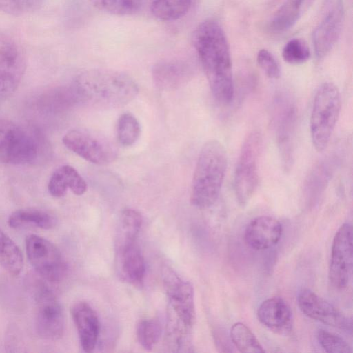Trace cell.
I'll list each match as a JSON object with an SVG mask.
<instances>
[{
	"instance_id": "obj_1",
	"label": "cell",
	"mask_w": 353,
	"mask_h": 353,
	"mask_svg": "<svg viewBox=\"0 0 353 353\" xmlns=\"http://www.w3.org/2000/svg\"><path fill=\"white\" fill-rule=\"evenodd\" d=\"M192 43L214 98L220 104L230 103L234 93L232 61L222 28L213 20L201 23L193 32Z\"/></svg>"
},
{
	"instance_id": "obj_2",
	"label": "cell",
	"mask_w": 353,
	"mask_h": 353,
	"mask_svg": "<svg viewBox=\"0 0 353 353\" xmlns=\"http://www.w3.org/2000/svg\"><path fill=\"white\" fill-rule=\"evenodd\" d=\"M72 88L78 101L102 109L125 105L139 92L138 85L130 76L107 69H92L81 73Z\"/></svg>"
},
{
	"instance_id": "obj_3",
	"label": "cell",
	"mask_w": 353,
	"mask_h": 353,
	"mask_svg": "<svg viewBox=\"0 0 353 353\" xmlns=\"http://www.w3.org/2000/svg\"><path fill=\"white\" fill-rule=\"evenodd\" d=\"M227 165L224 145L215 139L205 142L199 152L192 181L190 201L193 205L204 209L216 202Z\"/></svg>"
},
{
	"instance_id": "obj_4",
	"label": "cell",
	"mask_w": 353,
	"mask_h": 353,
	"mask_svg": "<svg viewBox=\"0 0 353 353\" xmlns=\"http://www.w3.org/2000/svg\"><path fill=\"white\" fill-rule=\"evenodd\" d=\"M341 100L337 86L331 82L322 83L314 95L310 119L312 142L317 152L325 150L337 123Z\"/></svg>"
},
{
	"instance_id": "obj_5",
	"label": "cell",
	"mask_w": 353,
	"mask_h": 353,
	"mask_svg": "<svg viewBox=\"0 0 353 353\" xmlns=\"http://www.w3.org/2000/svg\"><path fill=\"white\" fill-rule=\"evenodd\" d=\"M41 150L37 135L8 119H0V162L26 165L34 162Z\"/></svg>"
},
{
	"instance_id": "obj_6",
	"label": "cell",
	"mask_w": 353,
	"mask_h": 353,
	"mask_svg": "<svg viewBox=\"0 0 353 353\" xmlns=\"http://www.w3.org/2000/svg\"><path fill=\"white\" fill-rule=\"evenodd\" d=\"M262 136L258 131L250 132L244 139L234 172V188L238 203L243 206L254 195L259 185V162Z\"/></svg>"
},
{
	"instance_id": "obj_7",
	"label": "cell",
	"mask_w": 353,
	"mask_h": 353,
	"mask_svg": "<svg viewBox=\"0 0 353 353\" xmlns=\"http://www.w3.org/2000/svg\"><path fill=\"white\" fill-rule=\"evenodd\" d=\"M28 259L34 270L43 279L58 283L66 276L67 263L58 248L46 239L30 234L26 239Z\"/></svg>"
},
{
	"instance_id": "obj_8",
	"label": "cell",
	"mask_w": 353,
	"mask_h": 353,
	"mask_svg": "<svg viewBox=\"0 0 353 353\" xmlns=\"http://www.w3.org/2000/svg\"><path fill=\"white\" fill-rule=\"evenodd\" d=\"M62 141L68 150L97 165L110 163L117 157L116 147L110 140L88 130H71L63 136Z\"/></svg>"
},
{
	"instance_id": "obj_9",
	"label": "cell",
	"mask_w": 353,
	"mask_h": 353,
	"mask_svg": "<svg viewBox=\"0 0 353 353\" xmlns=\"http://www.w3.org/2000/svg\"><path fill=\"white\" fill-rule=\"evenodd\" d=\"M274 120L281 161L283 168L288 170L293 163L296 107L288 95L281 94L276 98Z\"/></svg>"
},
{
	"instance_id": "obj_10",
	"label": "cell",
	"mask_w": 353,
	"mask_h": 353,
	"mask_svg": "<svg viewBox=\"0 0 353 353\" xmlns=\"http://www.w3.org/2000/svg\"><path fill=\"white\" fill-rule=\"evenodd\" d=\"M36 329L43 339L55 341L64 332V316L62 307L53 292L40 284L35 292Z\"/></svg>"
},
{
	"instance_id": "obj_11",
	"label": "cell",
	"mask_w": 353,
	"mask_h": 353,
	"mask_svg": "<svg viewBox=\"0 0 353 353\" xmlns=\"http://www.w3.org/2000/svg\"><path fill=\"white\" fill-rule=\"evenodd\" d=\"M352 265V228L345 223L336 231L332 245L329 279L334 287L343 289L348 285Z\"/></svg>"
},
{
	"instance_id": "obj_12",
	"label": "cell",
	"mask_w": 353,
	"mask_h": 353,
	"mask_svg": "<svg viewBox=\"0 0 353 353\" xmlns=\"http://www.w3.org/2000/svg\"><path fill=\"white\" fill-rule=\"evenodd\" d=\"M163 282L168 298L169 314L192 329L196 319L192 285L169 270L165 274Z\"/></svg>"
},
{
	"instance_id": "obj_13",
	"label": "cell",
	"mask_w": 353,
	"mask_h": 353,
	"mask_svg": "<svg viewBox=\"0 0 353 353\" xmlns=\"http://www.w3.org/2000/svg\"><path fill=\"white\" fill-rule=\"evenodd\" d=\"M26 68L21 49L10 39L0 34V100L17 90Z\"/></svg>"
},
{
	"instance_id": "obj_14",
	"label": "cell",
	"mask_w": 353,
	"mask_h": 353,
	"mask_svg": "<svg viewBox=\"0 0 353 353\" xmlns=\"http://www.w3.org/2000/svg\"><path fill=\"white\" fill-rule=\"evenodd\" d=\"M343 16V0H325L323 18L312 34L317 59H323L335 46L341 34Z\"/></svg>"
},
{
	"instance_id": "obj_15",
	"label": "cell",
	"mask_w": 353,
	"mask_h": 353,
	"mask_svg": "<svg viewBox=\"0 0 353 353\" xmlns=\"http://www.w3.org/2000/svg\"><path fill=\"white\" fill-rule=\"evenodd\" d=\"M297 303L301 311L310 319L341 330H352V322L347 316L308 288L299 291Z\"/></svg>"
},
{
	"instance_id": "obj_16",
	"label": "cell",
	"mask_w": 353,
	"mask_h": 353,
	"mask_svg": "<svg viewBox=\"0 0 353 353\" xmlns=\"http://www.w3.org/2000/svg\"><path fill=\"white\" fill-rule=\"evenodd\" d=\"M282 233L283 227L279 220L270 216H260L247 225L244 239L252 249L264 250L277 244Z\"/></svg>"
},
{
	"instance_id": "obj_17",
	"label": "cell",
	"mask_w": 353,
	"mask_h": 353,
	"mask_svg": "<svg viewBox=\"0 0 353 353\" xmlns=\"http://www.w3.org/2000/svg\"><path fill=\"white\" fill-rule=\"evenodd\" d=\"M117 260L121 276L134 285L143 282L145 264L137 241L117 243Z\"/></svg>"
},
{
	"instance_id": "obj_18",
	"label": "cell",
	"mask_w": 353,
	"mask_h": 353,
	"mask_svg": "<svg viewBox=\"0 0 353 353\" xmlns=\"http://www.w3.org/2000/svg\"><path fill=\"white\" fill-rule=\"evenodd\" d=\"M71 314L76 325L81 346L84 352H92L99 334V321L95 311L85 302L75 303Z\"/></svg>"
},
{
	"instance_id": "obj_19",
	"label": "cell",
	"mask_w": 353,
	"mask_h": 353,
	"mask_svg": "<svg viewBox=\"0 0 353 353\" xmlns=\"http://www.w3.org/2000/svg\"><path fill=\"white\" fill-rule=\"evenodd\" d=\"M292 314L287 302L279 296L265 300L257 310L259 321L265 327L275 331L287 330L291 324Z\"/></svg>"
},
{
	"instance_id": "obj_20",
	"label": "cell",
	"mask_w": 353,
	"mask_h": 353,
	"mask_svg": "<svg viewBox=\"0 0 353 353\" xmlns=\"http://www.w3.org/2000/svg\"><path fill=\"white\" fill-rule=\"evenodd\" d=\"M48 188L50 194L56 198L63 196L69 188L74 194L82 195L87 190V184L79 172L70 165L57 168L51 175Z\"/></svg>"
},
{
	"instance_id": "obj_21",
	"label": "cell",
	"mask_w": 353,
	"mask_h": 353,
	"mask_svg": "<svg viewBox=\"0 0 353 353\" xmlns=\"http://www.w3.org/2000/svg\"><path fill=\"white\" fill-rule=\"evenodd\" d=\"M188 77V68L181 61H161L152 69L155 85L161 90H174L181 86Z\"/></svg>"
},
{
	"instance_id": "obj_22",
	"label": "cell",
	"mask_w": 353,
	"mask_h": 353,
	"mask_svg": "<svg viewBox=\"0 0 353 353\" xmlns=\"http://www.w3.org/2000/svg\"><path fill=\"white\" fill-rule=\"evenodd\" d=\"M315 0H286L276 10L270 23L272 30L283 32L292 27Z\"/></svg>"
},
{
	"instance_id": "obj_23",
	"label": "cell",
	"mask_w": 353,
	"mask_h": 353,
	"mask_svg": "<svg viewBox=\"0 0 353 353\" xmlns=\"http://www.w3.org/2000/svg\"><path fill=\"white\" fill-rule=\"evenodd\" d=\"M56 218L50 213L38 209H19L13 212L8 218V224L11 228H19L26 225L49 230L57 225Z\"/></svg>"
},
{
	"instance_id": "obj_24",
	"label": "cell",
	"mask_w": 353,
	"mask_h": 353,
	"mask_svg": "<svg viewBox=\"0 0 353 353\" xmlns=\"http://www.w3.org/2000/svg\"><path fill=\"white\" fill-rule=\"evenodd\" d=\"M0 265L10 274L17 276L23 267L19 248L0 228Z\"/></svg>"
},
{
	"instance_id": "obj_25",
	"label": "cell",
	"mask_w": 353,
	"mask_h": 353,
	"mask_svg": "<svg viewBox=\"0 0 353 353\" xmlns=\"http://www.w3.org/2000/svg\"><path fill=\"white\" fill-rule=\"evenodd\" d=\"M192 5V0H153L151 12L162 21H174L185 15Z\"/></svg>"
},
{
	"instance_id": "obj_26",
	"label": "cell",
	"mask_w": 353,
	"mask_h": 353,
	"mask_svg": "<svg viewBox=\"0 0 353 353\" xmlns=\"http://www.w3.org/2000/svg\"><path fill=\"white\" fill-rule=\"evenodd\" d=\"M230 337L234 345L241 352H265L263 346L251 330L244 323H234L230 329Z\"/></svg>"
},
{
	"instance_id": "obj_27",
	"label": "cell",
	"mask_w": 353,
	"mask_h": 353,
	"mask_svg": "<svg viewBox=\"0 0 353 353\" xmlns=\"http://www.w3.org/2000/svg\"><path fill=\"white\" fill-rule=\"evenodd\" d=\"M141 214L136 210L125 208L121 213L118 242L137 241L142 224Z\"/></svg>"
},
{
	"instance_id": "obj_28",
	"label": "cell",
	"mask_w": 353,
	"mask_h": 353,
	"mask_svg": "<svg viewBox=\"0 0 353 353\" xmlns=\"http://www.w3.org/2000/svg\"><path fill=\"white\" fill-rule=\"evenodd\" d=\"M141 134V125L137 119L130 112L122 114L117 124V141L122 146L134 145Z\"/></svg>"
},
{
	"instance_id": "obj_29",
	"label": "cell",
	"mask_w": 353,
	"mask_h": 353,
	"mask_svg": "<svg viewBox=\"0 0 353 353\" xmlns=\"http://www.w3.org/2000/svg\"><path fill=\"white\" fill-rule=\"evenodd\" d=\"M97 9L114 15H131L141 8V0H89Z\"/></svg>"
},
{
	"instance_id": "obj_30",
	"label": "cell",
	"mask_w": 353,
	"mask_h": 353,
	"mask_svg": "<svg viewBox=\"0 0 353 353\" xmlns=\"http://www.w3.org/2000/svg\"><path fill=\"white\" fill-rule=\"evenodd\" d=\"M161 334L160 323L153 319L141 321L137 327V337L140 345L146 350H151Z\"/></svg>"
},
{
	"instance_id": "obj_31",
	"label": "cell",
	"mask_w": 353,
	"mask_h": 353,
	"mask_svg": "<svg viewBox=\"0 0 353 353\" xmlns=\"http://www.w3.org/2000/svg\"><path fill=\"white\" fill-rule=\"evenodd\" d=\"M282 56L284 61L290 64H301L310 57V52L305 42L301 39H292L283 47Z\"/></svg>"
},
{
	"instance_id": "obj_32",
	"label": "cell",
	"mask_w": 353,
	"mask_h": 353,
	"mask_svg": "<svg viewBox=\"0 0 353 353\" xmlns=\"http://www.w3.org/2000/svg\"><path fill=\"white\" fill-rule=\"evenodd\" d=\"M43 0H0V10L13 16L32 13L41 8Z\"/></svg>"
},
{
	"instance_id": "obj_33",
	"label": "cell",
	"mask_w": 353,
	"mask_h": 353,
	"mask_svg": "<svg viewBox=\"0 0 353 353\" xmlns=\"http://www.w3.org/2000/svg\"><path fill=\"white\" fill-rule=\"evenodd\" d=\"M317 339L322 348L330 353H349L352 350L348 343L340 336L324 329L317 332Z\"/></svg>"
},
{
	"instance_id": "obj_34",
	"label": "cell",
	"mask_w": 353,
	"mask_h": 353,
	"mask_svg": "<svg viewBox=\"0 0 353 353\" xmlns=\"http://www.w3.org/2000/svg\"><path fill=\"white\" fill-rule=\"evenodd\" d=\"M256 61L265 75L270 79H278L281 76L280 66L274 57L267 50L259 51Z\"/></svg>"
}]
</instances>
